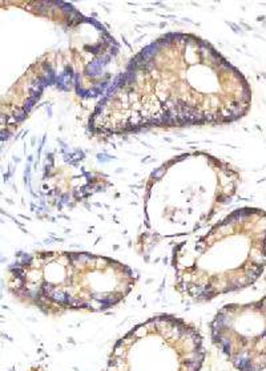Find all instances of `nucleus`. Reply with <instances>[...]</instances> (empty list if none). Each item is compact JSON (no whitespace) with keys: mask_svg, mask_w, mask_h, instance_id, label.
I'll list each match as a JSON object with an SVG mask.
<instances>
[{"mask_svg":"<svg viewBox=\"0 0 266 371\" xmlns=\"http://www.w3.org/2000/svg\"><path fill=\"white\" fill-rule=\"evenodd\" d=\"M153 52L132 65L108 97L98 104L92 128L107 129L128 113L165 95L130 124L129 130L148 127H182L196 124H222L237 120L248 109L250 91L234 67L208 43L182 35L176 60L165 63L162 41Z\"/></svg>","mask_w":266,"mask_h":371,"instance_id":"1","label":"nucleus"},{"mask_svg":"<svg viewBox=\"0 0 266 371\" xmlns=\"http://www.w3.org/2000/svg\"><path fill=\"white\" fill-rule=\"evenodd\" d=\"M221 345L224 346V350H225L226 354L230 355V342H229V339H226V338H222V341H221Z\"/></svg>","mask_w":266,"mask_h":371,"instance_id":"2","label":"nucleus"}]
</instances>
